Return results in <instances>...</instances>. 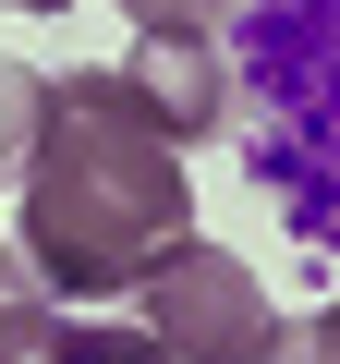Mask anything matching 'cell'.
Listing matches in <instances>:
<instances>
[{"instance_id":"obj_1","label":"cell","mask_w":340,"mask_h":364,"mask_svg":"<svg viewBox=\"0 0 340 364\" xmlns=\"http://www.w3.org/2000/svg\"><path fill=\"white\" fill-rule=\"evenodd\" d=\"M183 231H195L183 146L158 134L134 73L122 61L49 73V122H37V158H25V219H13L25 267L61 304H122Z\"/></svg>"},{"instance_id":"obj_2","label":"cell","mask_w":340,"mask_h":364,"mask_svg":"<svg viewBox=\"0 0 340 364\" xmlns=\"http://www.w3.org/2000/svg\"><path fill=\"white\" fill-rule=\"evenodd\" d=\"M122 304H134V328H146L170 364H267V352H280V304L255 291V267H243L231 243H195V231L170 243Z\"/></svg>"},{"instance_id":"obj_3","label":"cell","mask_w":340,"mask_h":364,"mask_svg":"<svg viewBox=\"0 0 340 364\" xmlns=\"http://www.w3.org/2000/svg\"><path fill=\"white\" fill-rule=\"evenodd\" d=\"M134 97L158 109L170 146H207L231 134V61H219V25H134Z\"/></svg>"},{"instance_id":"obj_4","label":"cell","mask_w":340,"mask_h":364,"mask_svg":"<svg viewBox=\"0 0 340 364\" xmlns=\"http://www.w3.org/2000/svg\"><path fill=\"white\" fill-rule=\"evenodd\" d=\"M158 340L134 328V316H61V304H13L0 316V364H146Z\"/></svg>"},{"instance_id":"obj_5","label":"cell","mask_w":340,"mask_h":364,"mask_svg":"<svg viewBox=\"0 0 340 364\" xmlns=\"http://www.w3.org/2000/svg\"><path fill=\"white\" fill-rule=\"evenodd\" d=\"M37 122H49V73H37V61H0V182H25Z\"/></svg>"},{"instance_id":"obj_6","label":"cell","mask_w":340,"mask_h":364,"mask_svg":"<svg viewBox=\"0 0 340 364\" xmlns=\"http://www.w3.org/2000/svg\"><path fill=\"white\" fill-rule=\"evenodd\" d=\"M267 364H340V304H316V316H280V352Z\"/></svg>"},{"instance_id":"obj_7","label":"cell","mask_w":340,"mask_h":364,"mask_svg":"<svg viewBox=\"0 0 340 364\" xmlns=\"http://www.w3.org/2000/svg\"><path fill=\"white\" fill-rule=\"evenodd\" d=\"M134 25H219V13H243V0H122Z\"/></svg>"},{"instance_id":"obj_8","label":"cell","mask_w":340,"mask_h":364,"mask_svg":"<svg viewBox=\"0 0 340 364\" xmlns=\"http://www.w3.org/2000/svg\"><path fill=\"white\" fill-rule=\"evenodd\" d=\"M25 291H37V267H25V243H13V231H0V316H13Z\"/></svg>"},{"instance_id":"obj_9","label":"cell","mask_w":340,"mask_h":364,"mask_svg":"<svg viewBox=\"0 0 340 364\" xmlns=\"http://www.w3.org/2000/svg\"><path fill=\"white\" fill-rule=\"evenodd\" d=\"M0 13H73V0H0Z\"/></svg>"},{"instance_id":"obj_10","label":"cell","mask_w":340,"mask_h":364,"mask_svg":"<svg viewBox=\"0 0 340 364\" xmlns=\"http://www.w3.org/2000/svg\"><path fill=\"white\" fill-rule=\"evenodd\" d=\"M146 364H170V352H146Z\"/></svg>"}]
</instances>
